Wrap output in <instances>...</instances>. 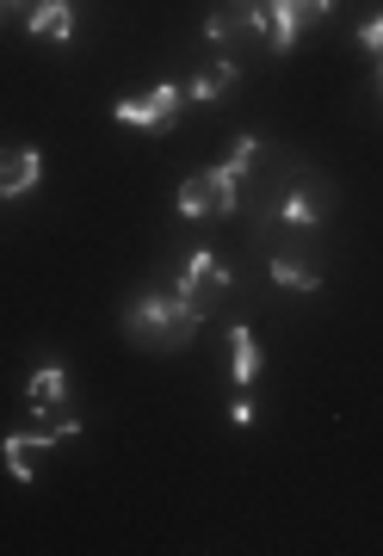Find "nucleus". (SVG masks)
<instances>
[{
	"label": "nucleus",
	"instance_id": "obj_3",
	"mask_svg": "<svg viewBox=\"0 0 383 556\" xmlns=\"http://www.w3.org/2000/svg\"><path fill=\"white\" fill-rule=\"evenodd\" d=\"M174 204H180V217H235V211H242V167L222 161V167L186 174Z\"/></svg>",
	"mask_w": 383,
	"mask_h": 556
},
{
	"label": "nucleus",
	"instance_id": "obj_9",
	"mask_svg": "<svg viewBox=\"0 0 383 556\" xmlns=\"http://www.w3.org/2000/svg\"><path fill=\"white\" fill-rule=\"evenodd\" d=\"M38 179H43L38 149H0V199H25Z\"/></svg>",
	"mask_w": 383,
	"mask_h": 556
},
{
	"label": "nucleus",
	"instance_id": "obj_18",
	"mask_svg": "<svg viewBox=\"0 0 383 556\" xmlns=\"http://www.w3.org/2000/svg\"><path fill=\"white\" fill-rule=\"evenodd\" d=\"M31 7H38V0H25V13H31Z\"/></svg>",
	"mask_w": 383,
	"mask_h": 556
},
{
	"label": "nucleus",
	"instance_id": "obj_6",
	"mask_svg": "<svg viewBox=\"0 0 383 556\" xmlns=\"http://www.w3.org/2000/svg\"><path fill=\"white\" fill-rule=\"evenodd\" d=\"M180 105H186V87L180 80H162V87H149V93H137V100H118L112 118L137 124V130H167V124L180 118Z\"/></svg>",
	"mask_w": 383,
	"mask_h": 556
},
{
	"label": "nucleus",
	"instance_id": "obj_4",
	"mask_svg": "<svg viewBox=\"0 0 383 556\" xmlns=\"http://www.w3.org/2000/svg\"><path fill=\"white\" fill-rule=\"evenodd\" d=\"M174 291H180V298L192 303L199 316H217L222 298L235 291V273H229V266L210 254V248H192V254L180 260V273H174Z\"/></svg>",
	"mask_w": 383,
	"mask_h": 556
},
{
	"label": "nucleus",
	"instance_id": "obj_16",
	"mask_svg": "<svg viewBox=\"0 0 383 556\" xmlns=\"http://www.w3.org/2000/svg\"><path fill=\"white\" fill-rule=\"evenodd\" d=\"M229 420H235V427H247V420H254V402L235 396V402H229Z\"/></svg>",
	"mask_w": 383,
	"mask_h": 556
},
{
	"label": "nucleus",
	"instance_id": "obj_7",
	"mask_svg": "<svg viewBox=\"0 0 383 556\" xmlns=\"http://www.w3.org/2000/svg\"><path fill=\"white\" fill-rule=\"evenodd\" d=\"M260 31L266 38V20H260V0H235V7H217L210 20H204V38L210 43H222V50H242V38H254Z\"/></svg>",
	"mask_w": 383,
	"mask_h": 556
},
{
	"label": "nucleus",
	"instance_id": "obj_17",
	"mask_svg": "<svg viewBox=\"0 0 383 556\" xmlns=\"http://www.w3.org/2000/svg\"><path fill=\"white\" fill-rule=\"evenodd\" d=\"M13 13H25V0H0V20H13Z\"/></svg>",
	"mask_w": 383,
	"mask_h": 556
},
{
	"label": "nucleus",
	"instance_id": "obj_14",
	"mask_svg": "<svg viewBox=\"0 0 383 556\" xmlns=\"http://www.w3.org/2000/svg\"><path fill=\"white\" fill-rule=\"evenodd\" d=\"M229 371H235V390H247V383L260 378V340H254V328L229 334Z\"/></svg>",
	"mask_w": 383,
	"mask_h": 556
},
{
	"label": "nucleus",
	"instance_id": "obj_5",
	"mask_svg": "<svg viewBox=\"0 0 383 556\" xmlns=\"http://www.w3.org/2000/svg\"><path fill=\"white\" fill-rule=\"evenodd\" d=\"M341 0H260V20H266V38H272V50L279 56H291L303 38V25H316L328 20Z\"/></svg>",
	"mask_w": 383,
	"mask_h": 556
},
{
	"label": "nucleus",
	"instance_id": "obj_10",
	"mask_svg": "<svg viewBox=\"0 0 383 556\" xmlns=\"http://www.w3.org/2000/svg\"><path fill=\"white\" fill-rule=\"evenodd\" d=\"M272 285H284V291H322V260H309V248H279L272 254Z\"/></svg>",
	"mask_w": 383,
	"mask_h": 556
},
{
	"label": "nucleus",
	"instance_id": "obj_1",
	"mask_svg": "<svg viewBox=\"0 0 383 556\" xmlns=\"http://www.w3.org/2000/svg\"><path fill=\"white\" fill-rule=\"evenodd\" d=\"M328 211H334V186L322 174H309V167H284L266 186V199L254 204V229H260L266 254H279V248H316L328 229Z\"/></svg>",
	"mask_w": 383,
	"mask_h": 556
},
{
	"label": "nucleus",
	"instance_id": "obj_15",
	"mask_svg": "<svg viewBox=\"0 0 383 556\" xmlns=\"http://www.w3.org/2000/svg\"><path fill=\"white\" fill-rule=\"evenodd\" d=\"M359 43L383 62V13H378V20H365V25H359Z\"/></svg>",
	"mask_w": 383,
	"mask_h": 556
},
{
	"label": "nucleus",
	"instance_id": "obj_13",
	"mask_svg": "<svg viewBox=\"0 0 383 556\" xmlns=\"http://www.w3.org/2000/svg\"><path fill=\"white\" fill-rule=\"evenodd\" d=\"M235 80H242V62H229V56H222V62H210V68H204V75L192 80V87H186V100H192V105H217L222 93L235 87Z\"/></svg>",
	"mask_w": 383,
	"mask_h": 556
},
{
	"label": "nucleus",
	"instance_id": "obj_12",
	"mask_svg": "<svg viewBox=\"0 0 383 556\" xmlns=\"http://www.w3.org/2000/svg\"><path fill=\"white\" fill-rule=\"evenodd\" d=\"M25 402H31V415H50V408H62L68 402V371L62 365H43V371H31V383H25Z\"/></svg>",
	"mask_w": 383,
	"mask_h": 556
},
{
	"label": "nucleus",
	"instance_id": "obj_8",
	"mask_svg": "<svg viewBox=\"0 0 383 556\" xmlns=\"http://www.w3.org/2000/svg\"><path fill=\"white\" fill-rule=\"evenodd\" d=\"M50 445H56V433H50V427L13 433L7 445H0V457H7V477H13V482H31V477H38V464L50 457Z\"/></svg>",
	"mask_w": 383,
	"mask_h": 556
},
{
	"label": "nucleus",
	"instance_id": "obj_11",
	"mask_svg": "<svg viewBox=\"0 0 383 556\" xmlns=\"http://www.w3.org/2000/svg\"><path fill=\"white\" fill-rule=\"evenodd\" d=\"M25 31L31 38H50V43H68L75 38V0H38L25 13Z\"/></svg>",
	"mask_w": 383,
	"mask_h": 556
},
{
	"label": "nucleus",
	"instance_id": "obj_2",
	"mask_svg": "<svg viewBox=\"0 0 383 556\" xmlns=\"http://www.w3.org/2000/svg\"><path fill=\"white\" fill-rule=\"evenodd\" d=\"M199 328H204V316L180 298V291H142V298H130V309H124V334L137 340V346H149V353H174V346H186Z\"/></svg>",
	"mask_w": 383,
	"mask_h": 556
}]
</instances>
